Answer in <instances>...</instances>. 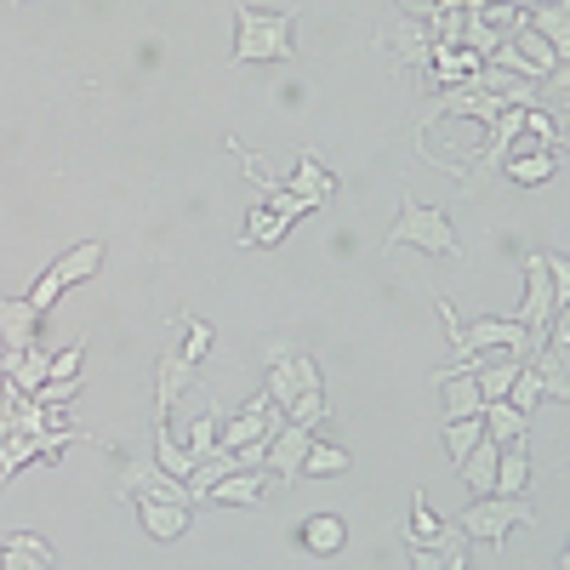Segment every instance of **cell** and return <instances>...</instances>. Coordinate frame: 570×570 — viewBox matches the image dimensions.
Listing matches in <instances>:
<instances>
[{
  "mask_svg": "<svg viewBox=\"0 0 570 570\" xmlns=\"http://www.w3.org/2000/svg\"><path fill=\"white\" fill-rule=\"evenodd\" d=\"M389 46H394V58H400L405 69L434 63V35H428V23H422V18H400V29L389 35Z\"/></svg>",
  "mask_w": 570,
  "mask_h": 570,
  "instance_id": "obj_15",
  "label": "cell"
},
{
  "mask_svg": "<svg viewBox=\"0 0 570 570\" xmlns=\"http://www.w3.org/2000/svg\"><path fill=\"white\" fill-rule=\"evenodd\" d=\"M462 46H468V52L473 58H480V63H491V52H497V46H502V29H491V23H480V18H462Z\"/></svg>",
  "mask_w": 570,
  "mask_h": 570,
  "instance_id": "obj_32",
  "label": "cell"
},
{
  "mask_svg": "<svg viewBox=\"0 0 570 570\" xmlns=\"http://www.w3.org/2000/svg\"><path fill=\"white\" fill-rule=\"evenodd\" d=\"M480 69H485V63L473 58L468 46H451V52H434V80H440V91H445V86H462L468 75H480Z\"/></svg>",
  "mask_w": 570,
  "mask_h": 570,
  "instance_id": "obj_27",
  "label": "cell"
},
{
  "mask_svg": "<svg viewBox=\"0 0 570 570\" xmlns=\"http://www.w3.org/2000/svg\"><path fill=\"white\" fill-rule=\"evenodd\" d=\"M519 126H525L531 149H548V155H559V149H564V126H559V115H548L542 104H531V109H525V120H519Z\"/></svg>",
  "mask_w": 570,
  "mask_h": 570,
  "instance_id": "obj_25",
  "label": "cell"
},
{
  "mask_svg": "<svg viewBox=\"0 0 570 570\" xmlns=\"http://www.w3.org/2000/svg\"><path fill=\"white\" fill-rule=\"evenodd\" d=\"M155 462L171 473V480H188V473H195V456H188V451L171 440V428H166V422H155Z\"/></svg>",
  "mask_w": 570,
  "mask_h": 570,
  "instance_id": "obj_29",
  "label": "cell"
},
{
  "mask_svg": "<svg viewBox=\"0 0 570 570\" xmlns=\"http://www.w3.org/2000/svg\"><path fill=\"white\" fill-rule=\"evenodd\" d=\"M525 23L553 46V58H559V63L570 58V18H564V0H542V7H531V12H525Z\"/></svg>",
  "mask_w": 570,
  "mask_h": 570,
  "instance_id": "obj_20",
  "label": "cell"
},
{
  "mask_svg": "<svg viewBox=\"0 0 570 570\" xmlns=\"http://www.w3.org/2000/svg\"><path fill=\"white\" fill-rule=\"evenodd\" d=\"M308 445H314V428H297V422H285L279 434L268 440L263 468H274V485H292V480H297V473H303V456H308Z\"/></svg>",
  "mask_w": 570,
  "mask_h": 570,
  "instance_id": "obj_7",
  "label": "cell"
},
{
  "mask_svg": "<svg viewBox=\"0 0 570 570\" xmlns=\"http://www.w3.org/2000/svg\"><path fill=\"white\" fill-rule=\"evenodd\" d=\"M0 376H7V383L18 389V394H35L46 376H52V354H46L40 343L35 348H18V354H7L0 360Z\"/></svg>",
  "mask_w": 570,
  "mask_h": 570,
  "instance_id": "obj_12",
  "label": "cell"
},
{
  "mask_svg": "<svg viewBox=\"0 0 570 570\" xmlns=\"http://www.w3.org/2000/svg\"><path fill=\"white\" fill-rule=\"evenodd\" d=\"M519 525H537V513L525 508V497H473L468 508H462V537H473V542H491V548H502V537L508 531H519Z\"/></svg>",
  "mask_w": 570,
  "mask_h": 570,
  "instance_id": "obj_4",
  "label": "cell"
},
{
  "mask_svg": "<svg viewBox=\"0 0 570 570\" xmlns=\"http://www.w3.org/2000/svg\"><path fill=\"white\" fill-rule=\"evenodd\" d=\"M212 337H217V331H212L206 320H188V325H183V348H177V354H183L188 365H200V360L212 354Z\"/></svg>",
  "mask_w": 570,
  "mask_h": 570,
  "instance_id": "obj_34",
  "label": "cell"
},
{
  "mask_svg": "<svg viewBox=\"0 0 570 570\" xmlns=\"http://www.w3.org/2000/svg\"><path fill=\"white\" fill-rule=\"evenodd\" d=\"M115 491L131 497V502H183V508H188V485L171 480L160 462H126V473H120Z\"/></svg>",
  "mask_w": 570,
  "mask_h": 570,
  "instance_id": "obj_6",
  "label": "cell"
},
{
  "mask_svg": "<svg viewBox=\"0 0 570 570\" xmlns=\"http://www.w3.org/2000/svg\"><path fill=\"white\" fill-rule=\"evenodd\" d=\"M188 376H195V365H188L183 354H160V383H155V416H160V422H166V416H171V405L183 400Z\"/></svg>",
  "mask_w": 570,
  "mask_h": 570,
  "instance_id": "obj_21",
  "label": "cell"
},
{
  "mask_svg": "<svg viewBox=\"0 0 570 570\" xmlns=\"http://www.w3.org/2000/svg\"><path fill=\"white\" fill-rule=\"evenodd\" d=\"M285 217H274L268 206H252V217H246V234H240V246H279L285 240Z\"/></svg>",
  "mask_w": 570,
  "mask_h": 570,
  "instance_id": "obj_28",
  "label": "cell"
},
{
  "mask_svg": "<svg viewBox=\"0 0 570 570\" xmlns=\"http://www.w3.org/2000/svg\"><path fill=\"white\" fill-rule=\"evenodd\" d=\"M440 400H445V422H462V416H480V411H485L480 383H473L468 371H456V365L440 371Z\"/></svg>",
  "mask_w": 570,
  "mask_h": 570,
  "instance_id": "obj_11",
  "label": "cell"
},
{
  "mask_svg": "<svg viewBox=\"0 0 570 570\" xmlns=\"http://www.w3.org/2000/svg\"><path fill=\"white\" fill-rule=\"evenodd\" d=\"M497 456H502V445H497V440H480V445L456 462V480H462L473 497H491V485H497Z\"/></svg>",
  "mask_w": 570,
  "mask_h": 570,
  "instance_id": "obj_14",
  "label": "cell"
},
{
  "mask_svg": "<svg viewBox=\"0 0 570 570\" xmlns=\"http://www.w3.org/2000/svg\"><path fill=\"white\" fill-rule=\"evenodd\" d=\"M98 268H104V240H80L75 252H63V257H58L52 268H46V274H40V279L29 285L23 297H29V303H35V308L46 314V308H52V303H58V297L69 292V285H86V279L98 274Z\"/></svg>",
  "mask_w": 570,
  "mask_h": 570,
  "instance_id": "obj_5",
  "label": "cell"
},
{
  "mask_svg": "<svg viewBox=\"0 0 570 570\" xmlns=\"http://www.w3.org/2000/svg\"><path fill=\"white\" fill-rule=\"evenodd\" d=\"M279 188H292V195H303V200L320 212L331 195H337V177H331V171H325V166H320V160L303 149V155H297V171H292V183H279Z\"/></svg>",
  "mask_w": 570,
  "mask_h": 570,
  "instance_id": "obj_13",
  "label": "cell"
},
{
  "mask_svg": "<svg viewBox=\"0 0 570 570\" xmlns=\"http://www.w3.org/2000/svg\"><path fill=\"white\" fill-rule=\"evenodd\" d=\"M389 246H416L428 257H462V240L445 212L422 206V200H400L394 212V228H389Z\"/></svg>",
  "mask_w": 570,
  "mask_h": 570,
  "instance_id": "obj_3",
  "label": "cell"
},
{
  "mask_svg": "<svg viewBox=\"0 0 570 570\" xmlns=\"http://www.w3.org/2000/svg\"><path fill=\"white\" fill-rule=\"evenodd\" d=\"M257 206H268L274 217H285V223H297V217H308L314 206L303 200V195H292V188H263V200Z\"/></svg>",
  "mask_w": 570,
  "mask_h": 570,
  "instance_id": "obj_33",
  "label": "cell"
},
{
  "mask_svg": "<svg viewBox=\"0 0 570 570\" xmlns=\"http://www.w3.org/2000/svg\"><path fill=\"white\" fill-rule=\"evenodd\" d=\"M0 343H7V354L40 343V308L29 297H0Z\"/></svg>",
  "mask_w": 570,
  "mask_h": 570,
  "instance_id": "obj_9",
  "label": "cell"
},
{
  "mask_svg": "<svg viewBox=\"0 0 570 570\" xmlns=\"http://www.w3.org/2000/svg\"><path fill=\"white\" fill-rule=\"evenodd\" d=\"M285 422H297V428H320V422H325V389L297 394L292 405H285Z\"/></svg>",
  "mask_w": 570,
  "mask_h": 570,
  "instance_id": "obj_35",
  "label": "cell"
},
{
  "mask_svg": "<svg viewBox=\"0 0 570 570\" xmlns=\"http://www.w3.org/2000/svg\"><path fill=\"white\" fill-rule=\"evenodd\" d=\"M268 491H274V480H268L263 468H240V473H228V480H217L206 502H217V508H252V502H263Z\"/></svg>",
  "mask_w": 570,
  "mask_h": 570,
  "instance_id": "obj_10",
  "label": "cell"
},
{
  "mask_svg": "<svg viewBox=\"0 0 570 570\" xmlns=\"http://www.w3.org/2000/svg\"><path fill=\"white\" fill-rule=\"evenodd\" d=\"M217 428H223V411L212 405V411H200L195 422H188V440H183V451L195 456V468L206 462V456H217L223 445H217Z\"/></svg>",
  "mask_w": 570,
  "mask_h": 570,
  "instance_id": "obj_24",
  "label": "cell"
},
{
  "mask_svg": "<svg viewBox=\"0 0 570 570\" xmlns=\"http://www.w3.org/2000/svg\"><path fill=\"white\" fill-rule=\"evenodd\" d=\"M559 171V155H548V149H519V155H508V177L519 183V188H537V183H548Z\"/></svg>",
  "mask_w": 570,
  "mask_h": 570,
  "instance_id": "obj_23",
  "label": "cell"
},
{
  "mask_svg": "<svg viewBox=\"0 0 570 570\" xmlns=\"http://www.w3.org/2000/svg\"><path fill=\"white\" fill-rule=\"evenodd\" d=\"M480 422H485V440H497V445H525V434H531V416H519L508 400H485Z\"/></svg>",
  "mask_w": 570,
  "mask_h": 570,
  "instance_id": "obj_18",
  "label": "cell"
},
{
  "mask_svg": "<svg viewBox=\"0 0 570 570\" xmlns=\"http://www.w3.org/2000/svg\"><path fill=\"white\" fill-rule=\"evenodd\" d=\"M405 548H440V553H456L462 548V531L445 525V519L428 508V497L416 491L411 497V525H405Z\"/></svg>",
  "mask_w": 570,
  "mask_h": 570,
  "instance_id": "obj_8",
  "label": "cell"
},
{
  "mask_svg": "<svg viewBox=\"0 0 570 570\" xmlns=\"http://www.w3.org/2000/svg\"><path fill=\"white\" fill-rule=\"evenodd\" d=\"M497 7H542V0H497Z\"/></svg>",
  "mask_w": 570,
  "mask_h": 570,
  "instance_id": "obj_39",
  "label": "cell"
},
{
  "mask_svg": "<svg viewBox=\"0 0 570 570\" xmlns=\"http://www.w3.org/2000/svg\"><path fill=\"white\" fill-rule=\"evenodd\" d=\"M531 456H525V445H502V456H497V485H491V497H525V485H531Z\"/></svg>",
  "mask_w": 570,
  "mask_h": 570,
  "instance_id": "obj_22",
  "label": "cell"
},
{
  "mask_svg": "<svg viewBox=\"0 0 570 570\" xmlns=\"http://www.w3.org/2000/svg\"><path fill=\"white\" fill-rule=\"evenodd\" d=\"M188 513L195 508H183V502H137V519H142V531H149L155 542H177L188 531Z\"/></svg>",
  "mask_w": 570,
  "mask_h": 570,
  "instance_id": "obj_16",
  "label": "cell"
},
{
  "mask_svg": "<svg viewBox=\"0 0 570 570\" xmlns=\"http://www.w3.org/2000/svg\"><path fill=\"white\" fill-rule=\"evenodd\" d=\"M394 7H400V18H428L440 0H394Z\"/></svg>",
  "mask_w": 570,
  "mask_h": 570,
  "instance_id": "obj_37",
  "label": "cell"
},
{
  "mask_svg": "<svg viewBox=\"0 0 570 570\" xmlns=\"http://www.w3.org/2000/svg\"><path fill=\"white\" fill-rule=\"evenodd\" d=\"M343 468H354V456H348L343 445H325V440H314L308 456H303V473H308V480H337Z\"/></svg>",
  "mask_w": 570,
  "mask_h": 570,
  "instance_id": "obj_26",
  "label": "cell"
},
{
  "mask_svg": "<svg viewBox=\"0 0 570 570\" xmlns=\"http://www.w3.org/2000/svg\"><path fill=\"white\" fill-rule=\"evenodd\" d=\"M80 360H86V337H80V343H69L63 354H52V376H75V371H80ZM52 376H46V383H52Z\"/></svg>",
  "mask_w": 570,
  "mask_h": 570,
  "instance_id": "obj_36",
  "label": "cell"
},
{
  "mask_svg": "<svg viewBox=\"0 0 570 570\" xmlns=\"http://www.w3.org/2000/svg\"><path fill=\"white\" fill-rule=\"evenodd\" d=\"M485 440V422L480 416H462V422H445V456L451 462H462L473 445H480Z\"/></svg>",
  "mask_w": 570,
  "mask_h": 570,
  "instance_id": "obj_30",
  "label": "cell"
},
{
  "mask_svg": "<svg viewBox=\"0 0 570 570\" xmlns=\"http://www.w3.org/2000/svg\"><path fill=\"white\" fill-rule=\"evenodd\" d=\"M263 394H268V405H292L297 394H314V389H325V376H320V365H314V354L308 348H297V343H285V337H274V343H263Z\"/></svg>",
  "mask_w": 570,
  "mask_h": 570,
  "instance_id": "obj_2",
  "label": "cell"
},
{
  "mask_svg": "<svg viewBox=\"0 0 570 570\" xmlns=\"http://www.w3.org/2000/svg\"><path fill=\"white\" fill-rule=\"evenodd\" d=\"M548 394H542V376L531 371V365H519V376H513V389H508V405L519 411V416H531L537 405H542Z\"/></svg>",
  "mask_w": 570,
  "mask_h": 570,
  "instance_id": "obj_31",
  "label": "cell"
},
{
  "mask_svg": "<svg viewBox=\"0 0 570 570\" xmlns=\"http://www.w3.org/2000/svg\"><path fill=\"white\" fill-rule=\"evenodd\" d=\"M303 548H308L314 559L343 553V548H348V525H343V513H308V525H303Z\"/></svg>",
  "mask_w": 570,
  "mask_h": 570,
  "instance_id": "obj_19",
  "label": "cell"
},
{
  "mask_svg": "<svg viewBox=\"0 0 570 570\" xmlns=\"http://www.w3.org/2000/svg\"><path fill=\"white\" fill-rule=\"evenodd\" d=\"M0 422H12V383L0 376Z\"/></svg>",
  "mask_w": 570,
  "mask_h": 570,
  "instance_id": "obj_38",
  "label": "cell"
},
{
  "mask_svg": "<svg viewBox=\"0 0 570 570\" xmlns=\"http://www.w3.org/2000/svg\"><path fill=\"white\" fill-rule=\"evenodd\" d=\"M0 570H52V548H46L35 531H12L0 542Z\"/></svg>",
  "mask_w": 570,
  "mask_h": 570,
  "instance_id": "obj_17",
  "label": "cell"
},
{
  "mask_svg": "<svg viewBox=\"0 0 570 570\" xmlns=\"http://www.w3.org/2000/svg\"><path fill=\"white\" fill-rule=\"evenodd\" d=\"M240 35H234V63H292V29H297V7H240L234 12Z\"/></svg>",
  "mask_w": 570,
  "mask_h": 570,
  "instance_id": "obj_1",
  "label": "cell"
}]
</instances>
